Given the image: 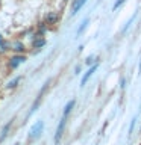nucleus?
<instances>
[{
    "mask_svg": "<svg viewBox=\"0 0 141 145\" xmlns=\"http://www.w3.org/2000/svg\"><path fill=\"white\" fill-rule=\"evenodd\" d=\"M43 129H44V122H43V121H38V122H36V124L30 129L29 138H30V139H36V138H38V136L41 135Z\"/></svg>",
    "mask_w": 141,
    "mask_h": 145,
    "instance_id": "obj_1",
    "label": "nucleus"
},
{
    "mask_svg": "<svg viewBox=\"0 0 141 145\" xmlns=\"http://www.w3.org/2000/svg\"><path fill=\"white\" fill-rule=\"evenodd\" d=\"M65 118L67 116H64L61 122H59V125H58V130H56V135H55V142H59V139H61V136H62V131H64V127H65Z\"/></svg>",
    "mask_w": 141,
    "mask_h": 145,
    "instance_id": "obj_2",
    "label": "nucleus"
},
{
    "mask_svg": "<svg viewBox=\"0 0 141 145\" xmlns=\"http://www.w3.org/2000/svg\"><path fill=\"white\" fill-rule=\"evenodd\" d=\"M96 70H97V65H93V67H91V68H90V71H88V72H86V74H85L84 77H82V82H80V86H84V85L86 83V80H88V79H90V76H91V74H93V72H94Z\"/></svg>",
    "mask_w": 141,
    "mask_h": 145,
    "instance_id": "obj_3",
    "label": "nucleus"
},
{
    "mask_svg": "<svg viewBox=\"0 0 141 145\" xmlns=\"http://www.w3.org/2000/svg\"><path fill=\"white\" fill-rule=\"evenodd\" d=\"M21 62H24V57L23 56H15L11 59V68H17Z\"/></svg>",
    "mask_w": 141,
    "mask_h": 145,
    "instance_id": "obj_4",
    "label": "nucleus"
},
{
    "mask_svg": "<svg viewBox=\"0 0 141 145\" xmlns=\"http://www.w3.org/2000/svg\"><path fill=\"white\" fill-rule=\"evenodd\" d=\"M58 18H59L58 12H49L47 17H45V20H47V23H56Z\"/></svg>",
    "mask_w": 141,
    "mask_h": 145,
    "instance_id": "obj_5",
    "label": "nucleus"
},
{
    "mask_svg": "<svg viewBox=\"0 0 141 145\" xmlns=\"http://www.w3.org/2000/svg\"><path fill=\"white\" fill-rule=\"evenodd\" d=\"M85 2H86V0H77V2L73 5V12H71V14H76V12L85 5Z\"/></svg>",
    "mask_w": 141,
    "mask_h": 145,
    "instance_id": "obj_6",
    "label": "nucleus"
},
{
    "mask_svg": "<svg viewBox=\"0 0 141 145\" xmlns=\"http://www.w3.org/2000/svg\"><path fill=\"white\" fill-rule=\"evenodd\" d=\"M73 106H74V100H71V101H68V104L65 106V109H64V116H67L68 113H70V110L73 109Z\"/></svg>",
    "mask_w": 141,
    "mask_h": 145,
    "instance_id": "obj_7",
    "label": "nucleus"
},
{
    "mask_svg": "<svg viewBox=\"0 0 141 145\" xmlns=\"http://www.w3.org/2000/svg\"><path fill=\"white\" fill-rule=\"evenodd\" d=\"M44 44H45V39H43V38H38V39H35L34 47H35V48H40V47H44Z\"/></svg>",
    "mask_w": 141,
    "mask_h": 145,
    "instance_id": "obj_8",
    "label": "nucleus"
},
{
    "mask_svg": "<svg viewBox=\"0 0 141 145\" xmlns=\"http://www.w3.org/2000/svg\"><path fill=\"white\" fill-rule=\"evenodd\" d=\"M9 127H11V122H8L6 124V127H5L3 129V131H2V136H0V142H2V140L6 138V135H8V130H9Z\"/></svg>",
    "mask_w": 141,
    "mask_h": 145,
    "instance_id": "obj_9",
    "label": "nucleus"
},
{
    "mask_svg": "<svg viewBox=\"0 0 141 145\" xmlns=\"http://www.w3.org/2000/svg\"><path fill=\"white\" fill-rule=\"evenodd\" d=\"M12 48L15 50V52H23V44L21 42H14L12 44Z\"/></svg>",
    "mask_w": 141,
    "mask_h": 145,
    "instance_id": "obj_10",
    "label": "nucleus"
},
{
    "mask_svg": "<svg viewBox=\"0 0 141 145\" xmlns=\"http://www.w3.org/2000/svg\"><path fill=\"white\" fill-rule=\"evenodd\" d=\"M86 23H88V20H84V21H82V24H80V27H79V29H77V35H80L82 32H84V29H85V27H86Z\"/></svg>",
    "mask_w": 141,
    "mask_h": 145,
    "instance_id": "obj_11",
    "label": "nucleus"
},
{
    "mask_svg": "<svg viewBox=\"0 0 141 145\" xmlns=\"http://www.w3.org/2000/svg\"><path fill=\"white\" fill-rule=\"evenodd\" d=\"M18 80H20V79H18V77H17V79H15V80H12V82H11V83H9V85H8V88H14V86H17V83H18Z\"/></svg>",
    "mask_w": 141,
    "mask_h": 145,
    "instance_id": "obj_12",
    "label": "nucleus"
},
{
    "mask_svg": "<svg viewBox=\"0 0 141 145\" xmlns=\"http://www.w3.org/2000/svg\"><path fill=\"white\" fill-rule=\"evenodd\" d=\"M123 2H125V0H117V3H115V5H114V9H117V8H118V6H120V5H121Z\"/></svg>",
    "mask_w": 141,
    "mask_h": 145,
    "instance_id": "obj_13",
    "label": "nucleus"
},
{
    "mask_svg": "<svg viewBox=\"0 0 141 145\" xmlns=\"http://www.w3.org/2000/svg\"><path fill=\"white\" fill-rule=\"evenodd\" d=\"M86 63H88V65H90V63H93V57H88V59H86Z\"/></svg>",
    "mask_w": 141,
    "mask_h": 145,
    "instance_id": "obj_14",
    "label": "nucleus"
},
{
    "mask_svg": "<svg viewBox=\"0 0 141 145\" xmlns=\"http://www.w3.org/2000/svg\"><path fill=\"white\" fill-rule=\"evenodd\" d=\"M0 45H2V35H0Z\"/></svg>",
    "mask_w": 141,
    "mask_h": 145,
    "instance_id": "obj_15",
    "label": "nucleus"
},
{
    "mask_svg": "<svg viewBox=\"0 0 141 145\" xmlns=\"http://www.w3.org/2000/svg\"><path fill=\"white\" fill-rule=\"evenodd\" d=\"M17 145H20V144H17Z\"/></svg>",
    "mask_w": 141,
    "mask_h": 145,
    "instance_id": "obj_16",
    "label": "nucleus"
}]
</instances>
